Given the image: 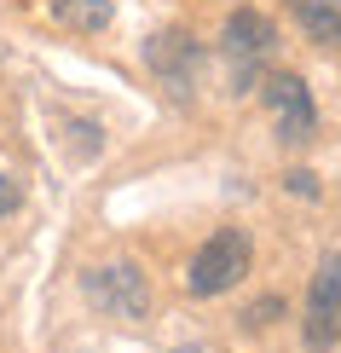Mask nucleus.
Here are the masks:
<instances>
[{"label": "nucleus", "mask_w": 341, "mask_h": 353, "mask_svg": "<svg viewBox=\"0 0 341 353\" xmlns=\"http://www.w3.org/2000/svg\"><path fill=\"white\" fill-rule=\"evenodd\" d=\"M289 185L301 191V197H318V180H313V174H307V168H295V174H289Z\"/></svg>", "instance_id": "obj_10"}, {"label": "nucleus", "mask_w": 341, "mask_h": 353, "mask_svg": "<svg viewBox=\"0 0 341 353\" xmlns=\"http://www.w3.org/2000/svg\"><path fill=\"white\" fill-rule=\"evenodd\" d=\"M145 64H151L156 87L174 99V105H191L203 87V47L185 35V29H162V35L145 41Z\"/></svg>", "instance_id": "obj_3"}, {"label": "nucleus", "mask_w": 341, "mask_h": 353, "mask_svg": "<svg viewBox=\"0 0 341 353\" xmlns=\"http://www.w3.org/2000/svg\"><path fill=\"white\" fill-rule=\"evenodd\" d=\"M18 203H23V185H18V180H12V174H6V168H0V220H6L12 209H18Z\"/></svg>", "instance_id": "obj_9"}, {"label": "nucleus", "mask_w": 341, "mask_h": 353, "mask_svg": "<svg viewBox=\"0 0 341 353\" xmlns=\"http://www.w3.org/2000/svg\"><path fill=\"white\" fill-rule=\"evenodd\" d=\"M174 353H209V347H174Z\"/></svg>", "instance_id": "obj_12"}, {"label": "nucleus", "mask_w": 341, "mask_h": 353, "mask_svg": "<svg viewBox=\"0 0 341 353\" xmlns=\"http://www.w3.org/2000/svg\"><path fill=\"white\" fill-rule=\"evenodd\" d=\"M249 261H255V249H249V232L243 226H220L209 243L191 255V272H185V290L191 296H226V290L243 284V272H249Z\"/></svg>", "instance_id": "obj_2"}, {"label": "nucleus", "mask_w": 341, "mask_h": 353, "mask_svg": "<svg viewBox=\"0 0 341 353\" xmlns=\"http://www.w3.org/2000/svg\"><path fill=\"white\" fill-rule=\"evenodd\" d=\"M266 110H272L278 139H284V145H307V139H313V128H318L313 87L295 76V70H278V76H266Z\"/></svg>", "instance_id": "obj_5"}, {"label": "nucleus", "mask_w": 341, "mask_h": 353, "mask_svg": "<svg viewBox=\"0 0 341 353\" xmlns=\"http://www.w3.org/2000/svg\"><path fill=\"white\" fill-rule=\"evenodd\" d=\"M272 313H278V301H260V307H255V313H249V325H255V330H260V325H266V319H272Z\"/></svg>", "instance_id": "obj_11"}, {"label": "nucleus", "mask_w": 341, "mask_h": 353, "mask_svg": "<svg viewBox=\"0 0 341 353\" xmlns=\"http://www.w3.org/2000/svg\"><path fill=\"white\" fill-rule=\"evenodd\" d=\"M47 12H52L58 29H70V35H99L116 6L110 0H47Z\"/></svg>", "instance_id": "obj_8"}, {"label": "nucleus", "mask_w": 341, "mask_h": 353, "mask_svg": "<svg viewBox=\"0 0 341 353\" xmlns=\"http://www.w3.org/2000/svg\"><path fill=\"white\" fill-rule=\"evenodd\" d=\"M220 41H226V64H231V93H255L272 52H278V29L255 6H237L226 18V29H220Z\"/></svg>", "instance_id": "obj_1"}, {"label": "nucleus", "mask_w": 341, "mask_h": 353, "mask_svg": "<svg viewBox=\"0 0 341 353\" xmlns=\"http://www.w3.org/2000/svg\"><path fill=\"white\" fill-rule=\"evenodd\" d=\"M301 336H307V347H313V353H324L341 336V249H330V255L318 261V272H313Z\"/></svg>", "instance_id": "obj_4"}, {"label": "nucleus", "mask_w": 341, "mask_h": 353, "mask_svg": "<svg viewBox=\"0 0 341 353\" xmlns=\"http://www.w3.org/2000/svg\"><path fill=\"white\" fill-rule=\"evenodd\" d=\"M81 290H87V301H99L116 319H145V313H151V284H145V272L133 267V261L93 267V272L81 278Z\"/></svg>", "instance_id": "obj_6"}, {"label": "nucleus", "mask_w": 341, "mask_h": 353, "mask_svg": "<svg viewBox=\"0 0 341 353\" xmlns=\"http://www.w3.org/2000/svg\"><path fill=\"white\" fill-rule=\"evenodd\" d=\"M289 18L324 47H341V0H284Z\"/></svg>", "instance_id": "obj_7"}]
</instances>
